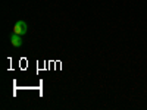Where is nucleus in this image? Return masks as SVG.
<instances>
[{
	"mask_svg": "<svg viewBox=\"0 0 147 110\" xmlns=\"http://www.w3.org/2000/svg\"><path fill=\"white\" fill-rule=\"evenodd\" d=\"M9 41H10V44L13 46L15 48H19V47H22V44H24L22 35H18V34H12L10 38H9Z\"/></svg>",
	"mask_w": 147,
	"mask_h": 110,
	"instance_id": "obj_2",
	"label": "nucleus"
},
{
	"mask_svg": "<svg viewBox=\"0 0 147 110\" xmlns=\"http://www.w3.org/2000/svg\"><path fill=\"white\" fill-rule=\"evenodd\" d=\"M12 31H13V34H18V35H25L28 32V23L25 21H16Z\"/></svg>",
	"mask_w": 147,
	"mask_h": 110,
	"instance_id": "obj_1",
	"label": "nucleus"
}]
</instances>
